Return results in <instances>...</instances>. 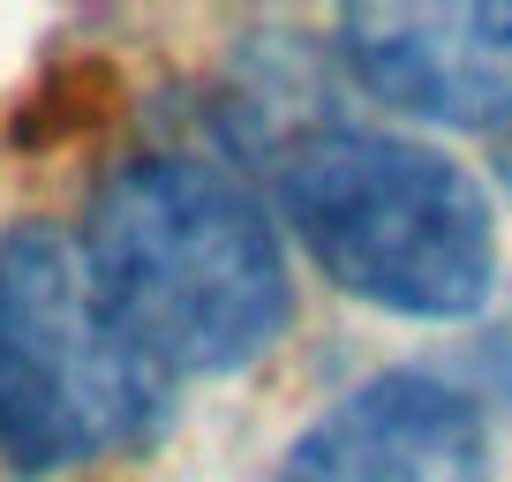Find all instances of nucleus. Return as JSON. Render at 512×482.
<instances>
[{"instance_id": "nucleus-4", "label": "nucleus", "mask_w": 512, "mask_h": 482, "mask_svg": "<svg viewBox=\"0 0 512 482\" xmlns=\"http://www.w3.org/2000/svg\"><path fill=\"white\" fill-rule=\"evenodd\" d=\"M339 68L377 106L437 129L512 121V0H415V8H347Z\"/></svg>"}, {"instance_id": "nucleus-3", "label": "nucleus", "mask_w": 512, "mask_h": 482, "mask_svg": "<svg viewBox=\"0 0 512 482\" xmlns=\"http://www.w3.org/2000/svg\"><path fill=\"white\" fill-rule=\"evenodd\" d=\"M174 377L151 362L68 226H0V452L61 475L159 437Z\"/></svg>"}, {"instance_id": "nucleus-1", "label": "nucleus", "mask_w": 512, "mask_h": 482, "mask_svg": "<svg viewBox=\"0 0 512 482\" xmlns=\"http://www.w3.org/2000/svg\"><path fill=\"white\" fill-rule=\"evenodd\" d=\"M83 257L166 377H234L287 339V234L249 181L196 151H136L83 211Z\"/></svg>"}, {"instance_id": "nucleus-5", "label": "nucleus", "mask_w": 512, "mask_h": 482, "mask_svg": "<svg viewBox=\"0 0 512 482\" xmlns=\"http://www.w3.org/2000/svg\"><path fill=\"white\" fill-rule=\"evenodd\" d=\"M272 482H490V430L452 377L384 370L324 407Z\"/></svg>"}, {"instance_id": "nucleus-2", "label": "nucleus", "mask_w": 512, "mask_h": 482, "mask_svg": "<svg viewBox=\"0 0 512 482\" xmlns=\"http://www.w3.org/2000/svg\"><path fill=\"white\" fill-rule=\"evenodd\" d=\"M279 219L339 294L415 324L475 317L497 287L482 181L400 129H309L279 151Z\"/></svg>"}]
</instances>
